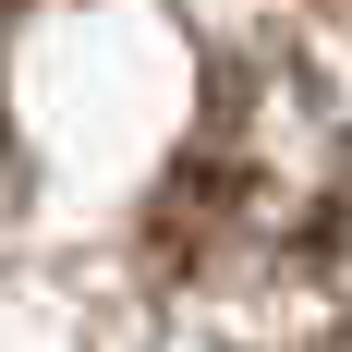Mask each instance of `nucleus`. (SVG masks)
Instances as JSON below:
<instances>
[{
    "instance_id": "2",
    "label": "nucleus",
    "mask_w": 352,
    "mask_h": 352,
    "mask_svg": "<svg viewBox=\"0 0 352 352\" xmlns=\"http://www.w3.org/2000/svg\"><path fill=\"white\" fill-rule=\"evenodd\" d=\"M292 352H352V328H316V340H292Z\"/></svg>"
},
{
    "instance_id": "5",
    "label": "nucleus",
    "mask_w": 352,
    "mask_h": 352,
    "mask_svg": "<svg viewBox=\"0 0 352 352\" xmlns=\"http://www.w3.org/2000/svg\"><path fill=\"white\" fill-rule=\"evenodd\" d=\"M340 12H352V0H340Z\"/></svg>"
},
{
    "instance_id": "4",
    "label": "nucleus",
    "mask_w": 352,
    "mask_h": 352,
    "mask_svg": "<svg viewBox=\"0 0 352 352\" xmlns=\"http://www.w3.org/2000/svg\"><path fill=\"white\" fill-rule=\"evenodd\" d=\"M0 12H12V0H0Z\"/></svg>"
},
{
    "instance_id": "1",
    "label": "nucleus",
    "mask_w": 352,
    "mask_h": 352,
    "mask_svg": "<svg viewBox=\"0 0 352 352\" xmlns=\"http://www.w3.org/2000/svg\"><path fill=\"white\" fill-rule=\"evenodd\" d=\"M292 98L280 61H231L219 73L207 122L182 146V170L158 182V207H146V243L195 267V255H231V243H280V255H316L340 231V122L316 98L292 109V134L267 146V109Z\"/></svg>"
},
{
    "instance_id": "3",
    "label": "nucleus",
    "mask_w": 352,
    "mask_h": 352,
    "mask_svg": "<svg viewBox=\"0 0 352 352\" xmlns=\"http://www.w3.org/2000/svg\"><path fill=\"white\" fill-rule=\"evenodd\" d=\"M0 170H12V109H0Z\"/></svg>"
}]
</instances>
